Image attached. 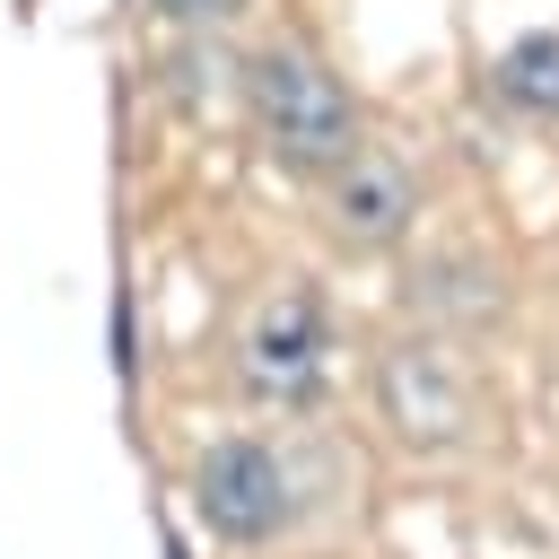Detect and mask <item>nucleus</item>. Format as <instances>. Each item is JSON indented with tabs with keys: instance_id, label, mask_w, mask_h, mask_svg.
Here are the masks:
<instances>
[{
	"instance_id": "423d86ee",
	"label": "nucleus",
	"mask_w": 559,
	"mask_h": 559,
	"mask_svg": "<svg viewBox=\"0 0 559 559\" xmlns=\"http://www.w3.org/2000/svg\"><path fill=\"white\" fill-rule=\"evenodd\" d=\"M498 96L524 105V114H542V122H559V35H524V44H507V61H498Z\"/></svg>"
},
{
	"instance_id": "f257e3e1",
	"label": "nucleus",
	"mask_w": 559,
	"mask_h": 559,
	"mask_svg": "<svg viewBox=\"0 0 559 559\" xmlns=\"http://www.w3.org/2000/svg\"><path fill=\"white\" fill-rule=\"evenodd\" d=\"M245 96H253L262 148H271L280 166H297V175H323V166H341V157L358 148V105H349V87L332 79V61H314L306 44H271V52L253 61Z\"/></svg>"
},
{
	"instance_id": "20e7f679",
	"label": "nucleus",
	"mask_w": 559,
	"mask_h": 559,
	"mask_svg": "<svg viewBox=\"0 0 559 559\" xmlns=\"http://www.w3.org/2000/svg\"><path fill=\"white\" fill-rule=\"evenodd\" d=\"M323 192H332V227L349 236V245H393V236H411V218H419V183H411V166L393 157V148H349L341 166H323Z\"/></svg>"
},
{
	"instance_id": "39448f33",
	"label": "nucleus",
	"mask_w": 559,
	"mask_h": 559,
	"mask_svg": "<svg viewBox=\"0 0 559 559\" xmlns=\"http://www.w3.org/2000/svg\"><path fill=\"white\" fill-rule=\"evenodd\" d=\"M384 411H393V428L419 437V445H454V437L472 428V393H463V376H454L437 349H393V358H384Z\"/></svg>"
},
{
	"instance_id": "f03ea898",
	"label": "nucleus",
	"mask_w": 559,
	"mask_h": 559,
	"mask_svg": "<svg viewBox=\"0 0 559 559\" xmlns=\"http://www.w3.org/2000/svg\"><path fill=\"white\" fill-rule=\"evenodd\" d=\"M192 515L210 542L227 550H253L288 524V472L262 437H218L201 463H192Z\"/></svg>"
},
{
	"instance_id": "0eeeda50",
	"label": "nucleus",
	"mask_w": 559,
	"mask_h": 559,
	"mask_svg": "<svg viewBox=\"0 0 559 559\" xmlns=\"http://www.w3.org/2000/svg\"><path fill=\"white\" fill-rule=\"evenodd\" d=\"M245 0H148V17H166V26H218V17H236Z\"/></svg>"
},
{
	"instance_id": "7ed1b4c3",
	"label": "nucleus",
	"mask_w": 559,
	"mask_h": 559,
	"mask_svg": "<svg viewBox=\"0 0 559 559\" xmlns=\"http://www.w3.org/2000/svg\"><path fill=\"white\" fill-rule=\"evenodd\" d=\"M323 376H332V323H323V306H314L306 288L271 297V306L245 323V384H253L262 402H314Z\"/></svg>"
}]
</instances>
